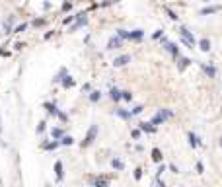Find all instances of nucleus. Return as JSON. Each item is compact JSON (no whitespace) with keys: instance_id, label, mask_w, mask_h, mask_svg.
Here are the masks:
<instances>
[{"instance_id":"f257e3e1","label":"nucleus","mask_w":222,"mask_h":187,"mask_svg":"<svg viewBox=\"0 0 222 187\" xmlns=\"http://www.w3.org/2000/svg\"><path fill=\"white\" fill-rule=\"evenodd\" d=\"M177 31H179V37H181L183 45H187L189 49H195L197 47V39H195V35H193V31H191L189 27L179 25V27H177Z\"/></svg>"},{"instance_id":"f03ea898","label":"nucleus","mask_w":222,"mask_h":187,"mask_svg":"<svg viewBox=\"0 0 222 187\" xmlns=\"http://www.w3.org/2000/svg\"><path fill=\"white\" fill-rule=\"evenodd\" d=\"M172 117H173V111H172V109H166V107H162V109L156 111V115L152 117L150 123L158 129V125H164L166 121H168V119H172Z\"/></svg>"},{"instance_id":"7ed1b4c3","label":"nucleus","mask_w":222,"mask_h":187,"mask_svg":"<svg viewBox=\"0 0 222 187\" xmlns=\"http://www.w3.org/2000/svg\"><path fill=\"white\" fill-rule=\"evenodd\" d=\"M98 133H99L98 125H92L90 129H88V133H86V136H84V140L80 142V146H82V148H88L90 144H94V140L98 139Z\"/></svg>"},{"instance_id":"20e7f679","label":"nucleus","mask_w":222,"mask_h":187,"mask_svg":"<svg viewBox=\"0 0 222 187\" xmlns=\"http://www.w3.org/2000/svg\"><path fill=\"white\" fill-rule=\"evenodd\" d=\"M160 45L166 49V51L173 57V59H177V57H181V51H179V47H177V43H172V41H168V37H162L160 39Z\"/></svg>"},{"instance_id":"39448f33","label":"nucleus","mask_w":222,"mask_h":187,"mask_svg":"<svg viewBox=\"0 0 222 187\" xmlns=\"http://www.w3.org/2000/svg\"><path fill=\"white\" fill-rule=\"evenodd\" d=\"M92 187H109V177L107 176H98V177H90Z\"/></svg>"},{"instance_id":"423d86ee","label":"nucleus","mask_w":222,"mask_h":187,"mask_svg":"<svg viewBox=\"0 0 222 187\" xmlns=\"http://www.w3.org/2000/svg\"><path fill=\"white\" fill-rule=\"evenodd\" d=\"M131 62V55H121V57H117V59H113V66L115 68H121V66H127V64Z\"/></svg>"},{"instance_id":"0eeeda50","label":"nucleus","mask_w":222,"mask_h":187,"mask_svg":"<svg viewBox=\"0 0 222 187\" xmlns=\"http://www.w3.org/2000/svg\"><path fill=\"white\" fill-rule=\"evenodd\" d=\"M121 47H123V39H119L117 35L109 37V41H107V51H113V49H121Z\"/></svg>"},{"instance_id":"6e6552de","label":"nucleus","mask_w":222,"mask_h":187,"mask_svg":"<svg viewBox=\"0 0 222 187\" xmlns=\"http://www.w3.org/2000/svg\"><path fill=\"white\" fill-rule=\"evenodd\" d=\"M187 139H189V146L193 148V150H195V148H199V146H203L201 139H199V136H197L193 131H189V133H187Z\"/></svg>"},{"instance_id":"1a4fd4ad","label":"nucleus","mask_w":222,"mask_h":187,"mask_svg":"<svg viewBox=\"0 0 222 187\" xmlns=\"http://www.w3.org/2000/svg\"><path fill=\"white\" fill-rule=\"evenodd\" d=\"M201 68L205 70V74L209 76V78H216V66H214V64H206V62H201Z\"/></svg>"},{"instance_id":"9d476101","label":"nucleus","mask_w":222,"mask_h":187,"mask_svg":"<svg viewBox=\"0 0 222 187\" xmlns=\"http://www.w3.org/2000/svg\"><path fill=\"white\" fill-rule=\"evenodd\" d=\"M55 177H57V181H62L64 179V166H62L61 160L55 162Z\"/></svg>"},{"instance_id":"9b49d317","label":"nucleus","mask_w":222,"mask_h":187,"mask_svg":"<svg viewBox=\"0 0 222 187\" xmlns=\"http://www.w3.org/2000/svg\"><path fill=\"white\" fill-rule=\"evenodd\" d=\"M175 64H177V70L183 72V70L191 64V59H187V57H177V59H175Z\"/></svg>"},{"instance_id":"f8f14e48","label":"nucleus","mask_w":222,"mask_h":187,"mask_svg":"<svg viewBox=\"0 0 222 187\" xmlns=\"http://www.w3.org/2000/svg\"><path fill=\"white\" fill-rule=\"evenodd\" d=\"M86 24H88L86 14H78V20H76V24H74V25L70 27V31H76V30H80V27H84Z\"/></svg>"},{"instance_id":"ddd939ff","label":"nucleus","mask_w":222,"mask_h":187,"mask_svg":"<svg viewBox=\"0 0 222 187\" xmlns=\"http://www.w3.org/2000/svg\"><path fill=\"white\" fill-rule=\"evenodd\" d=\"M218 12H222V6L220 4L218 6H206V8L201 10V16H212V14H218Z\"/></svg>"},{"instance_id":"4468645a","label":"nucleus","mask_w":222,"mask_h":187,"mask_svg":"<svg viewBox=\"0 0 222 187\" xmlns=\"http://www.w3.org/2000/svg\"><path fill=\"white\" fill-rule=\"evenodd\" d=\"M115 115H117V117H121L123 121H131V119H132L131 109H123V107H117V109H115Z\"/></svg>"},{"instance_id":"2eb2a0df","label":"nucleus","mask_w":222,"mask_h":187,"mask_svg":"<svg viewBox=\"0 0 222 187\" xmlns=\"http://www.w3.org/2000/svg\"><path fill=\"white\" fill-rule=\"evenodd\" d=\"M197 47L201 49L203 53H209V51H210V39H209V37H203V39H199V41H197Z\"/></svg>"},{"instance_id":"dca6fc26","label":"nucleus","mask_w":222,"mask_h":187,"mask_svg":"<svg viewBox=\"0 0 222 187\" xmlns=\"http://www.w3.org/2000/svg\"><path fill=\"white\" fill-rule=\"evenodd\" d=\"M144 37V30H132L129 31V41H140Z\"/></svg>"},{"instance_id":"f3484780","label":"nucleus","mask_w":222,"mask_h":187,"mask_svg":"<svg viewBox=\"0 0 222 187\" xmlns=\"http://www.w3.org/2000/svg\"><path fill=\"white\" fill-rule=\"evenodd\" d=\"M109 98L113 99V102H121V99H123V90H119V88H111V90H109Z\"/></svg>"},{"instance_id":"a211bd4d","label":"nucleus","mask_w":222,"mask_h":187,"mask_svg":"<svg viewBox=\"0 0 222 187\" xmlns=\"http://www.w3.org/2000/svg\"><path fill=\"white\" fill-rule=\"evenodd\" d=\"M138 129H140L142 133H148V135H150V133H156V131H158V129L154 127L152 123H144V121H142V123H138Z\"/></svg>"},{"instance_id":"6ab92c4d","label":"nucleus","mask_w":222,"mask_h":187,"mask_svg":"<svg viewBox=\"0 0 222 187\" xmlns=\"http://www.w3.org/2000/svg\"><path fill=\"white\" fill-rule=\"evenodd\" d=\"M111 166H113V170H117V171H123L125 170V162L121 160L119 156H115L113 160H111Z\"/></svg>"},{"instance_id":"aec40b11","label":"nucleus","mask_w":222,"mask_h":187,"mask_svg":"<svg viewBox=\"0 0 222 187\" xmlns=\"http://www.w3.org/2000/svg\"><path fill=\"white\" fill-rule=\"evenodd\" d=\"M162 158H164L162 156V150L160 148H152V160L156 164H162Z\"/></svg>"},{"instance_id":"412c9836","label":"nucleus","mask_w":222,"mask_h":187,"mask_svg":"<svg viewBox=\"0 0 222 187\" xmlns=\"http://www.w3.org/2000/svg\"><path fill=\"white\" fill-rule=\"evenodd\" d=\"M45 109L49 111V115H53V117H57V115H58L57 105H55V103H51V102H47V103H45Z\"/></svg>"},{"instance_id":"4be33fe9","label":"nucleus","mask_w":222,"mask_h":187,"mask_svg":"<svg viewBox=\"0 0 222 187\" xmlns=\"http://www.w3.org/2000/svg\"><path fill=\"white\" fill-rule=\"evenodd\" d=\"M66 74H68V70H66V68H61V70H58V74H57V76L53 78V82H55V84H58V82H62Z\"/></svg>"},{"instance_id":"5701e85b","label":"nucleus","mask_w":222,"mask_h":187,"mask_svg":"<svg viewBox=\"0 0 222 187\" xmlns=\"http://www.w3.org/2000/svg\"><path fill=\"white\" fill-rule=\"evenodd\" d=\"M58 144H61V140H53V142H43L41 144V148L43 150H55Z\"/></svg>"},{"instance_id":"b1692460","label":"nucleus","mask_w":222,"mask_h":187,"mask_svg":"<svg viewBox=\"0 0 222 187\" xmlns=\"http://www.w3.org/2000/svg\"><path fill=\"white\" fill-rule=\"evenodd\" d=\"M61 84H62V88H72V86L76 84V82H74V78H72L70 74H66V76H64V80H62Z\"/></svg>"},{"instance_id":"393cba45","label":"nucleus","mask_w":222,"mask_h":187,"mask_svg":"<svg viewBox=\"0 0 222 187\" xmlns=\"http://www.w3.org/2000/svg\"><path fill=\"white\" fill-rule=\"evenodd\" d=\"M51 135H53V140H61L62 136H64V131H62V129H58V127H55L53 131H51Z\"/></svg>"},{"instance_id":"a878e982","label":"nucleus","mask_w":222,"mask_h":187,"mask_svg":"<svg viewBox=\"0 0 222 187\" xmlns=\"http://www.w3.org/2000/svg\"><path fill=\"white\" fill-rule=\"evenodd\" d=\"M88 98H90V102H92V103H98L99 99H101V92L94 90V92H92V94H90V96H88Z\"/></svg>"},{"instance_id":"bb28decb","label":"nucleus","mask_w":222,"mask_h":187,"mask_svg":"<svg viewBox=\"0 0 222 187\" xmlns=\"http://www.w3.org/2000/svg\"><path fill=\"white\" fill-rule=\"evenodd\" d=\"M164 10H166V14L169 16V20H173V21H177V20H179V18H177V14H175L172 8H168V6H164Z\"/></svg>"},{"instance_id":"cd10ccee","label":"nucleus","mask_w":222,"mask_h":187,"mask_svg":"<svg viewBox=\"0 0 222 187\" xmlns=\"http://www.w3.org/2000/svg\"><path fill=\"white\" fill-rule=\"evenodd\" d=\"M61 144H62V146H70V144H74V139H72V136H62V139H61Z\"/></svg>"},{"instance_id":"c85d7f7f","label":"nucleus","mask_w":222,"mask_h":187,"mask_svg":"<svg viewBox=\"0 0 222 187\" xmlns=\"http://www.w3.org/2000/svg\"><path fill=\"white\" fill-rule=\"evenodd\" d=\"M142 111H144V105H135V107H132V109H131V115H132V117H135V115H140Z\"/></svg>"},{"instance_id":"c756f323","label":"nucleus","mask_w":222,"mask_h":187,"mask_svg":"<svg viewBox=\"0 0 222 187\" xmlns=\"http://www.w3.org/2000/svg\"><path fill=\"white\" fill-rule=\"evenodd\" d=\"M117 37H119V39H129V31L127 30H121V27H119V30H117Z\"/></svg>"},{"instance_id":"7c9ffc66","label":"nucleus","mask_w":222,"mask_h":187,"mask_svg":"<svg viewBox=\"0 0 222 187\" xmlns=\"http://www.w3.org/2000/svg\"><path fill=\"white\" fill-rule=\"evenodd\" d=\"M123 99L125 102H132V92L131 90H123Z\"/></svg>"},{"instance_id":"2f4dec72","label":"nucleus","mask_w":222,"mask_h":187,"mask_svg":"<svg viewBox=\"0 0 222 187\" xmlns=\"http://www.w3.org/2000/svg\"><path fill=\"white\" fill-rule=\"evenodd\" d=\"M31 25H33V27H41V25H45V20H43V18H37V20L31 21Z\"/></svg>"},{"instance_id":"473e14b6","label":"nucleus","mask_w":222,"mask_h":187,"mask_svg":"<svg viewBox=\"0 0 222 187\" xmlns=\"http://www.w3.org/2000/svg\"><path fill=\"white\" fill-rule=\"evenodd\" d=\"M162 37H164V30H156L152 33V39H162Z\"/></svg>"},{"instance_id":"72a5a7b5","label":"nucleus","mask_w":222,"mask_h":187,"mask_svg":"<svg viewBox=\"0 0 222 187\" xmlns=\"http://www.w3.org/2000/svg\"><path fill=\"white\" fill-rule=\"evenodd\" d=\"M140 133H142L140 129H132V131H131V136H132L135 140H138V139H140Z\"/></svg>"},{"instance_id":"f704fd0d","label":"nucleus","mask_w":222,"mask_h":187,"mask_svg":"<svg viewBox=\"0 0 222 187\" xmlns=\"http://www.w3.org/2000/svg\"><path fill=\"white\" fill-rule=\"evenodd\" d=\"M27 30V24H20L16 30H14V33H21V31H25Z\"/></svg>"},{"instance_id":"c9c22d12","label":"nucleus","mask_w":222,"mask_h":187,"mask_svg":"<svg viewBox=\"0 0 222 187\" xmlns=\"http://www.w3.org/2000/svg\"><path fill=\"white\" fill-rule=\"evenodd\" d=\"M135 179H136V181L142 179V168H136V170H135Z\"/></svg>"},{"instance_id":"e433bc0d","label":"nucleus","mask_w":222,"mask_h":187,"mask_svg":"<svg viewBox=\"0 0 222 187\" xmlns=\"http://www.w3.org/2000/svg\"><path fill=\"white\" fill-rule=\"evenodd\" d=\"M195 168H197V174H205V164L203 162H197Z\"/></svg>"},{"instance_id":"4c0bfd02","label":"nucleus","mask_w":222,"mask_h":187,"mask_svg":"<svg viewBox=\"0 0 222 187\" xmlns=\"http://www.w3.org/2000/svg\"><path fill=\"white\" fill-rule=\"evenodd\" d=\"M166 170H168V166H166V164H160V166H158V177H160L162 174H164Z\"/></svg>"},{"instance_id":"58836bf2","label":"nucleus","mask_w":222,"mask_h":187,"mask_svg":"<svg viewBox=\"0 0 222 187\" xmlns=\"http://www.w3.org/2000/svg\"><path fill=\"white\" fill-rule=\"evenodd\" d=\"M70 8H72V2H68V0H66V2L62 4V12H68Z\"/></svg>"},{"instance_id":"ea45409f","label":"nucleus","mask_w":222,"mask_h":187,"mask_svg":"<svg viewBox=\"0 0 222 187\" xmlns=\"http://www.w3.org/2000/svg\"><path fill=\"white\" fill-rule=\"evenodd\" d=\"M43 131H45V121H41V123H39V125H37V133H39V135H41Z\"/></svg>"},{"instance_id":"a19ab883","label":"nucleus","mask_w":222,"mask_h":187,"mask_svg":"<svg viewBox=\"0 0 222 187\" xmlns=\"http://www.w3.org/2000/svg\"><path fill=\"white\" fill-rule=\"evenodd\" d=\"M57 117L61 119V121H64V123L68 121V117H66V113H62V111H58V115H57Z\"/></svg>"},{"instance_id":"79ce46f5","label":"nucleus","mask_w":222,"mask_h":187,"mask_svg":"<svg viewBox=\"0 0 222 187\" xmlns=\"http://www.w3.org/2000/svg\"><path fill=\"white\" fill-rule=\"evenodd\" d=\"M76 18H78V16H68V18H64V24H66V25H68V24H72V21H74V20H76Z\"/></svg>"},{"instance_id":"37998d69","label":"nucleus","mask_w":222,"mask_h":187,"mask_svg":"<svg viewBox=\"0 0 222 187\" xmlns=\"http://www.w3.org/2000/svg\"><path fill=\"white\" fill-rule=\"evenodd\" d=\"M169 171H172V174H179V170H177V166H173V164H169Z\"/></svg>"},{"instance_id":"c03bdc74","label":"nucleus","mask_w":222,"mask_h":187,"mask_svg":"<svg viewBox=\"0 0 222 187\" xmlns=\"http://www.w3.org/2000/svg\"><path fill=\"white\" fill-rule=\"evenodd\" d=\"M156 183H158V187H166V183H164V181H162V179H160V177L156 179Z\"/></svg>"},{"instance_id":"a18cd8bd","label":"nucleus","mask_w":222,"mask_h":187,"mask_svg":"<svg viewBox=\"0 0 222 187\" xmlns=\"http://www.w3.org/2000/svg\"><path fill=\"white\" fill-rule=\"evenodd\" d=\"M218 144H220V148H222V136H220V140H218Z\"/></svg>"}]
</instances>
